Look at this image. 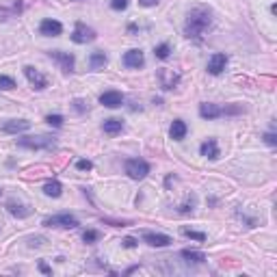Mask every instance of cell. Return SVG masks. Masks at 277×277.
Returning a JSON list of instances; mask_svg holds the SVG:
<instances>
[{
  "mask_svg": "<svg viewBox=\"0 0 277 277\" xmlns=\"http://www.w3.org/2000/svg\"><path fill=\"white\" fill-rule=\"evenodd\" d=\"M24 76L28 78V83H31L35 89H46L48 87L46 76H43V74H39L35 67H31V65H26V67H24Z\"/></svg>",
  "mask_w": 277,
  "mask_h": 277,
  "instance_id": "cell-10",
  "label": "cell"
},
{
  "mask_svg": "<svg viewBox=\"0 0 277 277\" xmlns=\"http://www.w3.org/2000/svg\"><path fill=\"white\" fill-rule=\"evenodd\" d=\"M100 104H104L107 108H119L124 104V95L119 91H104L100 95Z\"/></svg>",
  "mask_w": 277,
  "mask_h": 277,
  "instance_id": "cell-12",
  "label": "cell"
},
{
  "mask_svg": "<svg viewBox=\"0 0 277 277\" xmlns=\"http://www.w3.org/2000/svg\"><path fill=\"white\" fill-rule=\"evenodd\" d=\"M160 83H163V87L165 89H173L175 85H178V80H180V76L173 72V69H160Z\"/></svg>",
  "mask_w": 277,
  "mask_h": 277,
  "instance_id": "cell-16",
  "label": "cell"
},
{
  "mask_svg": "<svg viewBox=\"0 0 277 277\" xmlns=\"http://www.w3.org/2000/svg\"><path fill=\"white\" fill-rule=\"evenodd\" d=\"M76 167H78L80 171H89V169L93 167V165H91V160H78V163H76Z\"/></svg>",
  "mask_w": 277,
  "mask_h": 277,
  "instance_id": "cell-29",
  "label": "cell"
},
{
  "mask_svg": "<svg viewBox=\"0 0 277 277\" xmlns=\"http://www.w3.org/2000/svg\"><path fill=\"white\" fill-rule=\"evenodd\" d=\"M264 141H266L269 145H277V137H275L273 132H266V134H264Z\"/></svg>",
  "mask_w": 277,
  "mask_h": 277,
  "instance_id": "cell-30",
  "label": "cell"
},
{
  "mask_svg": "<svg viewBox=\"0 0 277 277\" xmlns=\"http://www.w3.org/2000/svg\"><path fill=\"white\" fill-rule=\"evenodd\" d=\"M95 39V31L93 28H89L87 24L78 22L76 26H74V33H72V42L74 43H89Z\"/></svg>",
  "mask_w": 277,
  "mask_h": 277,
  "instance_id": "cell-5",
  "label": "cell"
},
{
  "mask_svg": "<svg viewBox=\"0 0 277 277\" xmlns=\"http://www.w3.org/2000/svg\"><path fill=\"white\" fill-rule=\"evenodd\" d=\"M199 152H201V156H206V158H210V160H216V158L221 156L219 145H216L214 139L204 141V143H201V148H199Z\"/></svg>",
  "mask_w": 277,
  "mask_h": 277,
  "instance_id": "cell-15",
  "label": "cell"
},
{
  "mask_svg": "<svg viewBox=\"0 0 277 277\" xmlns=\"http://www.w3.org/2000/svg\"><path fill=\"white\" fill-rule=\"evenodd\" d=\"M186 124L182 122V119H175L173 124H171V128H169V134H171V139L173 141H182L186 137Z\"/></svg>",
  "mask_w": 277,
  "mask_h": 277,
  "instance_id": "cell-18",
  "label": "cell"
},
{
  "mask_svg": "<svg viewBox=\"0 0 277 277\" xmlns=\"http://www.w3.org/2000/svg\"><path fill=\"white\" fill-rule=\"evenodd\" d=\"M199 115H201V119H216L223 115V108L216 107V104L204 102V104H199Z\"/></svg>",
  "mask_w": 277,
  "mask_h": 277,
  "instance_id": "cell-14",
  "label": "cell"
},
{
  "mask_svg": "<svg viewBox=\"0 0 277 277\" xmlns=\"http://www.w3.org/2000/svg\"><path fill=\"white\" fill-rule=\"evenodd\" d=\"M182 234H184V236H189V238H193V240H199V243H204V240H206V234H204V232H195V230L184 228V230H182Z\"/></svg>",
  "mask_w": 277,
  "mask_h": 277,
  "instance_id": "cell-23",
  "label": "cell"
},
{
  "mask_svg": "<svg viewBox=\"0 0 277 277\" xmlns=\"http://www.w3.org/2000/svg\"><path fill=\"white\" fill-rule=\"evenodd\" d=\"M210 26H213V11H210L208 7H201L199 4V7L191 9L189 18H186V22H184V35L189 39L199 42Z\"/></svg>",
  "mask_w": 277,
  "mask_h": 277,
  "instance_id": "cell-1",
  "label": "cell"
},
{
  "mask_svg": "<svg viewBox=\"0 0 277 277\" xmlns=\"http://www.w3.org/2000/svg\"><path fill=\"white\" fill-rule=\"evenodd\" d=\"M124 247H128V249H132V247H137V240H134L132 236H128V238H124Z\"/></svg>",
  "mask_w": 277,
  "mask_h": 277,
  "instance_id": "cell-31",
  "label": "cell"
},
{
  "mask_svg": "<svg viewBox=\"0 0 277 277\" xmlns=\"http://www.w3.org/2000/svg\"><path fill=\"white\" fill-rule=\"evenodd\" d=\"M102 130L107 134H117V132H122L124 130V124H122V119H104Z\"/></svg>",
  "mask_w": 277,
  "mask_h": 277,
  "instance_id": "cell-19",
  "label": "cell"
},
{
  "mask_svg": "<svg viewBox=\"0 0 277 277\" xmlns=\"http://www.w3.org/2000/svg\"><path fill=\"white\" fill-rule=\"evenodd\" d=\"M139 4H143V7H154V4H158V0H139Z\"/></svg>",
  "mask_w": 277,
  "mask_h": 277,
  "instance_id": "cell-32",
  "label": "cell"
},
{
  "mask_svg": "<svg viewBox=\"0 0 277 277\" xmlns=\"http://www.w3.org/2000/svg\"><path fill=\"white\" fill-rule=\"evenodd\" d=\"M50 59H54L59 65H61L63 72H72L74 69V63H76V59H74V54L69 52H63V50H50Z\"/></svg>",
  "mask_w": 277,
  "mask_h": 277,
  "instance_id": "cell-6",
  "label": "cell"
},
{
  "mask_svg": "<svg viewBox=\"0 0 277 277\" xmlns=\"http://www.w3.org/2000/svg\"><path fill=\"white\" fill-rule=\"evenodd\" d=\"M180 256L186 258L189 262H197V264H201V262L206 260V256L201 254V251H195V249H182V251H180Z\"/></svg>",
  "mask_w": 277,
  "mask_h": 277,
  "instance_id": "cell-21",
  "label": "cell"
},
{
  "mask_svg": "<svg viewBox=\"0 0 277 277\" xmlns=\"http://www.w3.org/2000/svg\"><path fill=\"white\" fill-rule=\"evenodd\" d=\"M22 206H16V204H9V213L16 214V216H28L31 214V210H20Z\"/></svg>",
  "mask_w": 277,
  "mask_h": 277,
  "instance_id": "cell-27",
  "label": "cell"
},
{
  "mask_svg": "<svg viewBox=\"0 0 277 277\" xmlns=\"http://www.w3.org/2000/svg\"><path fill=\"white\" fill-rule=\"evenodd\" d=\"M143 240L148 243L149 247H169L173 240L165 234H154V232H145L143 234Z\"/></svg>",
  "mask_w": 277,
  "mask_h": 277,
  "instance_id": "cell-13",
  "label": "cell"
},
{
  "mask_svg": "<svg viewBox=\"0 0 277 277\" xmlns=\"http://www.w3.org/2000/svg\"><path fill=\"white\" fill-rule=\"evenodd\" d=\"M83 240H85V243H95V240H100V232L87 230V232L83 234Z\"/></svg>",
  "mask_w": 277,
  "mask_h": 277,
  "instance_id": "cell-25",
  "label": "cell"
},
{
  "mask_svg": "<svg viewBox=\"0 0 277 277\" xmlns=\"http://www.w3.org/2000/svg\"><path fill=\"white\" fill-rule=\"evenodd\" d=\"M83 100H74V108H76V110H80V113H83V110H85V107H83Z\"/></svg>",
  "mask_w": 277,
  "mask_h": 277,
  "instance_id": "cell-33",
  "label": "cell"
},
{
  "mask_svg": "<svg viewBox=\"0 0 277 277\" xmlns=\"http://www.w3.org/2000/svg\"><path fill=\"white\" fill-rule=\"evenodd\" d=\"M43 193H46L48 197H61L63 186L59 180H50V182H46V186H43Z\"/></svg>",
  "mask_w": 277,
  "mask_h": 277,
  "instance_id": "cell-20",
  "label": "cell"
},
{
  "mask_svg": "<svg viewBox=\"0 0 277 277\" xmlns=\"http://www.w3.org/2000/svg\"><path fill=\"white\" fill-rule=\"evenodd\" d=\"M108 63L107 54L102 52V50H98V52H93L91 57H89V67L93 69V72H100V69H104V65Z\"/></svg>",
  "mask_w": 277,
  "mask_h": 277,
  "instance_id": "cell-17",
  "label": "cell"
},
{
  "mask_svg": "<svg viewBox=\"0 0 277 277\" xmlns=\"http://www.w3.org/2000/svg\"><path fill=\"white\" fill-rule=\"evenodd\" d=\"M225 65H228V54L216 52L208 59V72L213 74V76H219V74L225 69Z\"/></svg>",
  "mask_w": 277,
  "mask_h": 277,
  "instance_id": "cell-8",
  "label": "cell"
},
{
  "mask_svg": "<svg viewBox=\"0 0 277 277\" xmlns=\"http://www.w3.org/2000/svg\"><path fill=\"white\" fill-rule=\"evenodd\" d=\"M39 33H42L43 37H59V35L63 33V24L57 22V20H43V22L39 24Z\"/></svg>",
  "mask_w": 277,
  "mask_h": 277,
  "instance_id": "cell-9",
  "label": "cell"
},
{
  "mask_svg": "<svg viewBox=\"0 0 277 277\" xmlns=\"http://www.w3.org/2000/svg\"><path fill=\"white\" fill-rule=\"evenodd\" d=\"M154 54L158 59H169V54H171V48H169V43H160V46H156V50H154Z\"/></svg>",
  "mask_w": 277,
  "mask_h": 277,
  "instance_id": "cell-22",
  "label": "cell"
},
{
  "mask_svg": "<svg viewBox=\"0 0 277 277\" xmlns=\"http://www.w3.org/2000/svg\"><path fill=\"white\" fill-rule=\"evenodd\" d=\"M43 225L46 228H63V230H74L78 228V219L69 213H63V214H54V216H46L43 219Z\"/></svg>",
  "mask_w": 277,
  "mask_h": 277,
  "instance_id": "cell-3",
  "label": "cell"
},
{
  "mask_svg": "<svg viewBox=\"0 0 277 277\" xmlns=\"http://www.w3.org/2000/svg\"><path fill=\"white\" fill-rule=\"evenodd\" d=\"M39 271H42V273H46V275L52 273V271H50V266H48V264H43V262H42V264H39Z\"/></svg>",
  "mask_w": 277,
  "mask_h": 277,
  "instance_id": "cell-34",
  "label": "cell"
},
{
  "mask_svg": "<svg viewBox=\"0 0 277 277\" xmlns=\"http://www.w3.org/2000/svg\"><path fill=\"white\" fill-rule=\"evenodd\" d=\"M28 128H31V122H26V119H9V122H4L0 126V130H2L4 134H18Z\"/></svg>",
  "mask_w": 277,
  "mask_h": 277,
  "instance_id": "cell-7",
  "label": "cell"
},
{
  "mask_svg": "<svg viewBox=\"0 0 277 277\" xmlns=\"http://www.w3.org/2000/svg\"><path fill=\"white\" fill-rule=\"evenodd\" d=\"M18 145L20 148H26V149H54L57 148V141H54V137H46V134H42V137H22V139H18Z\"/></svg>",
  "mask_w": 277,
  "mask_h": 277,
  "instance_id": "cell-2",
  "label": "cell"
},
{
  "mask_svg": "<svg viewBox=\"0 0 277 277\" xmlns=\"http://www.w3.org/2000/svg\"><path fill=\"white\" fill-rule=\"evenodd\" d=\"M124 65L126 67H132V69H139L145 65V57L141 50H128V52L124 54Z\"/></svg>",
  "mask_w": 277,
  "mask_h": 277,
  "instance_id": "cell-11",
  "label": "cell"
},
{
  "mask_svg": "<svg viewBox=\"0 0 277 277\" xmlns=\"http://www.w3.org/2000/svg\"><path fill=\"white\" fill-rule=\"evenodd\" d=\"M126 173L132 180H143L145 175L149 173V165L145 163L143 158H130L128 163H126Z\"/></svg>",
  "mask_w": 277,
  "mask_h": 277,
  "instance_id": "cell-4",
  "label": "cell"
},
{
  "mask_svg": "<svg viewBox=\"0 0 277 277\" xmlns=\"http://www.w3.org/2000/svg\"><path fill=\"white\" fill-rule=\"evenodd\" d=\"M46 122L50 126H54V128H61V126H63V115H48Z\"/></svg>",
  "mask_w": 277,
  "mask_h": 277,
  "instance_id": "cell-26",
  "label": "cell"
},
{
  "mask_svg": "<svg viewBox=\"0 0 277 277\" xmlns=\"http://www.w3.org/2000/svg\"><path fill=\"white\" fill-rule=\"evenodd\" d=\"M13 87H16V80L11 76H0V91H9Z\"/></svg>",
  "mask_w": 277,
  "mask_h": 277,
  "instance_id": "cell-24",
  "label": "cell"
},
{
  "mask_svg": "<svg viewBox=\"0 0 277 277\" xmlns=\"http://www.w3.org/2000/svg\"><path fill=\"white\" fill-rule=\"evenodd\" d=\"M128 4H130V0H113L110 7H113L115 11H124V9H128Z\"/></svg>",
  "mask_w": 277,
  "mask_h": 277,
  "instance_id": "cell-28",
  "label": "cell"
}]
</instances>
